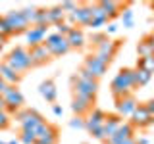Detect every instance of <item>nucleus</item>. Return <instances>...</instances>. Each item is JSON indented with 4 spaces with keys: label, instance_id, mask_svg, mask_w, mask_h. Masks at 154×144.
<instances>
[{
    "label": "nucleus",
    "instance_id": "1",
    "mask_svg": "<svg viewBox=\"0 0 154 144\" xmlns=\"http://www.w3.org/2000/svg\"><path fill=\"white\" fill-rule=\"evenodd\" d=\"M135 90V67H122L110 83V92L114 100L123 98Z\"/></svg>",
    "mask_w": 154,
    "mask_h": 144
},
{
    "label": "nucleus",
    "instance_id": "2",
    "mask_svg": "<svg viewBox=\"0 0 154 144\" xmlns=\"http://www.w3.org/2000/svg\"><path fill=\"white\" fill-rule=\"evenodd\" d=\"M14 117H16V121L19 123V129H21V131H31V133H37L38 129L46 123V119H45L42 113H38L37 110L25 108V106H23L21 110H17V112L14 113Z\"/></svg>",
    "mask_w": 154,
    "mask_h": 144
},
{
    "label": "nucleus",
    "instance_id": "3",
    "mask_svg": "<svg viewBox=\"0 0 154 144\" xmlns=\"http://www.w3.org/2000/svg\"><path fill=\"white\" fill-rule=\"evenodd\" d=\"M4 62H6L14 71H17L19 75H23L25 71L33 69L31 56H29L27 46H16V48H12V50L8 52V56L4 58Z\"/></svg>",
    "mask_w": 154,
    "mask_h": 144
},
{
    "label": "nucleus",
    "instance_id": "4",
    "mask_svg": "<svg viewBox=\"0 0 154 144\" xmlns=\"http://www.w3.org/2000/svg\"><path fill=\"white\" fill-rule=\"evenodd\" d=\"M71 86V96L73 98H85V100H93L96 102V92H98V81H79L75 79V75H71L69 79Z\"/></svg>",
    "mask_w": 154,
    "mask_h": 144
},
{
    "label": "nucleus",
    "instance_id": "5",
    "mask_svg": "<svg viewBox=\"0 0 154 144\" xmlns=\"http://www.w3.org/2000/svg\"><path fill=\"white\" fill-rule=\"evenodd\" d=\"M125 40H122V38H106V40L102 42V44H98L94 48V56L98 58L102 64H106L110 67V64L114 62V58H116V54L119 52V48H122V44H123Z\"/></svg>",
    "mask_w": 154,
    "mask_h": 144
},
{
    "label": "nucleus",
    "instance_id": "6",
    "mask_svg": "<svg viewBox=\"0 0 154 144\" xmlns=\"http://www.w3.org/2000/svg\"><path fill=\"white\" fill-rule=\"evenodd\" d=\"M42 44L46 46V50L50 52L52 58H62L71 50L69 44H67V40H66V37H60L58 33H48Z\"/></svg>",
    "mask_w": 154,
    "mask_h": 144
},
{
    "label": "nucleus",
    "instance_id": "7",
    "mask_svg": "<svg viewBox=\"0 0 154 144\" xmlns=\"http://www.w3.org/2000/svg\"><path fill=\"white\" fill-rule=\"evenodd\" d=\"M4 96V102H6V113L8 115H14L17 112V110L23 108V104H25V96L21 94V90L17 88V86H6V90L2 92Z\"/></svg>",
    "mask_w": 154,
    "mask_h": 144
},
{
    "label": "nucleus",
    "instance_id": "8",
    "mask_svg": "<svg viewBox=\"0 0 154 144\" xmlns=\"http://www.w3.org/2000/svg\"><path fill=\"white\" fill-rule=\"evenodd\" d=\"M129 123H131L135 129H148L150 125H154V119L148 115L144 104L139 102L137 108H135V112L131 113V117H129Z\"/></svg>",
    "mask_w": 154,
    "mask_h": 144
},
{
    "label": "nucleus",
    "instance_id": "9",
    "mask_svg": "<svg viewBox=\"0 0 154 144\" xmlns=\"http://www.w3.org/2000/svg\"><path fill=\"white\" fill-rule=\"evenodd\" d=\"M4 17H6V21L10 23V27H12L14 37H16V35H25L27 29L31 27V25L25 21V17L21 16V10H10V12H8Z\"/></svg>",
    "mask_w": 154,
    "mask_h": 144
},
{
    "label": "nucleus",
    "instance_id": "10",
    "mask_svg": "<svg viewBox=\"0 0 154 144\" xmlns=\"http://www.w3.org/2000/svg\"><path fill=\"white\" fill-rule=\"evenodd\" d=\"M35 134H37V144H58V140H60V131H58V127L52 125V123H48V121L42 125Z\"/></svg>",
    "mask_w": 154,
    "mask_h": 144
},
{
    "label": "nucleus",
    "instance_id": "11",
    "mask_svg": "<svg viewBox=\"0 0 154 144\" xmlns=\"http://www.w3.org/2000/svg\"><path fill=\"white\" fill-rule=\"evenodd\" d=\"M83 67L94 77V79H102V77L108 73V65L102 64V62H100L94 54H89V56L85 58V60H83Z\"/></svg>",
    "mask_w": 154,
    "mask_h": 144
},
{
    "label": "nucleus",
    "instance_id": "12",
    "mask_svg": "<svg viewBox=\"0 0 154 144\" xmlns=\"http://www.w3.org/2000/svg\"><path fill=\"white\" fill-rule=\"evenodd\" d=\"M114 102H116V113H118L119 117H131V113L135 112V108H137V104H139L133 92L123 96V98L114 100Z\"/></svg>",
    "mask_w": 154,
    "mask_h": 144
},
{
    "label": "nucleus",
    "instance_id": "13",
    "mask_svg": "<svg viewBox=\"0 0 154 144\" xmlns=\"http://www.w3.org/2000/svg\"><path fill=\"white\" fill-rule=\"evenodd\" d=\"M27 50H29V56H31V64H33V67H42V65H46L50 60H54V58L50 56V52L46 50L45 44L31 46V48H27Z\"/></svg>",
    "mask_w": 154,
    "mask_h": 144
},
{
    "label": "nucleus",
    "instance_id": "14",
    "mask_svg": "<svg viewBox=\"0 0 154 144\" xmlns=\"http://www.w3.org/2000/svg\"><path fill=\"white\" fill-rule=\"evenodd\" d=\"M48 35V25H33L27 29L25 33V38H27V48L31 46H37V44H42L45 38Z\"/></svg>",
    "mask_w": 154,
    "mask_h": 144
},
{
    "label": "nucleus",
    "instance_id": "15",
    "mask_svg": "<svg viewBox=\"0 0 154 144\" xmlns=\"http://www.w3.org/2000/svg\"><path fill=\"white\" fill-rule=\"evenodd\" d=\"M135 133H137V129H135L129 121H123L122 125H119L118 131H116L112 136L106 140V144H119V142L127 140V138H133V136H135Z\"/></svg>",
    "mask_w": 154,
    "mask_h": 144
},
{
    "label": "nucleus",
    "instance_id": "16",
    "mask_svg": "<svg viewBox=\"0 0 154 144\" xmlns=\"http://www.w3.org/2000/svg\"><path fill=\"white\" fill-rule=\"evenodd\" d=\"M98 6L102 8V12L106 14V17H108V21L112 23L116 17H119L122 16V12H123V8L127 6V2H114V0H100L98 2Z\"/></svg>",
    "mask_w": 154,
    "mask_h": 144
},
{
    "label": "nucleus",
    "instance_id": "17",
    "mask_svg": "<svg viewBox=\"0 0 154 144\" xmlns=\"http://www.w3.org/2000/svg\"><path fill=\"white\" fill-rule=\"evenodd\" d=\"M104 119H106V112L94 106V108L87 113V117H85V131L91 133L96 127H102V125H104Z\"/></svg>",
    "mask_w": 154,
    "mask_h": 144
},
{
    "label": "nucleus",
    "instance_id": "18",
    "mask_svg": "<svg viewBox=\"0 0 154 144\" xmlns=\"http://www.w3.org/2000/svg\"><path fill=\"white\" fill-rule=\"evenodd\" d=\"M38 94L46 100L48 104H56V98H58V88H56V83L54 79H45L41 85H38Z\"/></svg>",
    "mask_w": 154,
    "mask_h": 144
},
{
    "label": "nucleus",
    "instance_id": "19",
    "mask_svg": "<svg viewBox=\"0 0 154 144\" xmlns=\"http://www.w3.org/2000/svg\"><path fill=\"white\" fill-rule=\"evenodd\" d=\"M0 77H2V81L10 86H17L23 79V75H19L17 71H14L6 62H0Z\"/></svg>",
    "mask_w": 154,
    "mask_h": 144
},
{
    "label": "nucleus",
    "instance_id": "20",
    "mask_svg": "<svg viewBox=\"0 0 154 144\" xmlns=\"http://www.w3.org/2000/svg\"><path fill=\"white\" fill-rule=\"evenodd\" d=\"M93 100H85V98H71V112H73L77 117H87V113L94 108Z\"/></svg>",
    "mask_w": 154,
    "mask_h": 144
},
{
    "label": "nucleus",
    "instance_id": "21",
    "mask_svg": "<svg viewBox=\"0 0 154 144\" xmlns=\"http://www.w3.org/2000/svg\"><path fill=\"white\" fill-rule=\"evenodd\" d=\"M66 40H67V44H69V48H71V50H81V48L85 46L87 38H85V33H83V29H79V27H73L69 33H67Z\"/></svg>",
    "mask_w": 154,
    "mask_h": 144
},
{
    "label": "nucleus",
    "instance_id": "22",
    "mask_svg": "<svg viewBox=\"0 0 154 144\" xmlns=\"http://www.w3.org/2000/svg\"><path fill=\"white\" fill-rule=\"evenodd\" d=\"M108 17H106V14L102 12V8L98 6V2H93V19H91L89 27L93 29V31H100L104 25H108Z\"/></svg>",
    "mask_w": 154,
    "mask_h": 144
},
{
    "label": "nucleus",
    "instance_id": "23",
    "mask_svg": "<svg viewBox=\"0 0 154 144\" xmlns=\"http://www.w3.org/2000/svg\"><path fill=\"white\" fill-rule=\"evenodd\" d=\"M122 123H123V117H119L118 113H106V119H104V125H102L104 134H106V140H108V138L118 131Z\"/></svg>",
    "mask_w": 154,
    "mask_h": 144
},
{
    "label": "nucleus",
    "instance_id": "24",
    "mask_svg": "<svg viewBox=\"0 0 154 144\" xmlns=\"http://www.w3.org/2000/svg\"><path fill=\"white\" fill-rule=\"evenodd\" d=\"M62 21H66V14H64V10L60 8V4L48 8V25H58V23H62Z\"/></svg>",
    "mask_w": 154,
    "mask_h": 144
},
{
    "label": "nucleus",
    "instance_id": "25",
    "mask_svg": "<svg viewBox=\"0 0 154 144\" xmlns=\"http://www.w3.org/2000/svg\"><path fill=\"white\" fill-rule=\"evenodd\" d=\"M150 79H152V75L148 73V71L137 69V67H135V90L141 88V86H146L148 83H150Z\"/></svg>",
    "mask_w": 154,
    "mask_h": 144
},
{
    "label": "nucleus",
    "instance_id": "26",
    "mask_svg": "<svg viewBox=\"0 0 154 144\" xmlns=\"http://www.w3.org/2000/svg\"><path fill=\"white\" fill-rule=\"evenodd\" d=\"M137 56L139 58H152L154 56V50H152L150 42L146 40V37H143L141 40H139V44H137Z\"/></svg>",
    "mask_w": 154,
    "mask_h": 144
},
{
    "label": "nucleus",
    "instance_id": "27",
    "mask_svg": "<svg viewBox=\"0 0 154 144\" xmlns=\"http://www.w3.org/2000/svg\"><path fill=\"white\" fill-rule=\"evenodd\" d=\"M119 17H122V21H123V27H125V29H131V27L135 25V12H133L131 8H129V4L123 8V12H122V16H119Z\"/></svg>",
    "mask_w": 154,
    "mask_h": 144
},
{
    "label": "nucleus",
    "instance_id": "28",
    "mask_svg": "<svg viewBox=\"0 0 154 144\" xmlns=\"http://www.w3.org/2000/svg\"><path fill=\"white\" fill-rule=\"evenodd\" d=\"M137 69H144L150 75H154V56L152 58H137Z\"/></svg>",
    "mask_w": 154,
    "mask_h": 144
},
{
    "label": "nucleus",
    "instance_id": "29",
    "mask_svg": "<svg viewBox=\"0 0 154 144\" xmlns=\"http://www.w3.org/2000/svg\"><path fill=\"white\" fill-rule=\"evenodd\" d=\"M33 25H48V8H37ZM50 27V25H48Z\"/></svg>",
    "mask_w": 154,
    "mask_h": 144
},
{
    "label": "nucleus",
    "instance_id": "30",
    "mask_svg": "<svg viewBox=\"0 0 154 144\" xmlns=\"http://www.w3.org/2000/svg\"><path fill=\"white\" fill-rule=\"evenodd\" d=\"M0 37H4L6 40L10 37H14V31H12V27H10V23L6 21L4 16H0Z\"/></svg>",
    "mask_w": 154,
    "mask_h": 144
},
{
    "label": "nucleus",
    "instance_id": "31",
    "mask_svg": "<svg viewBox=\"0 0 154 144\" xmlns=\"http://www.w3.org/2000/svg\"><path fill=\"white\" fill-rule=\"evenodd\" d=\"M17 140H19V144H37V134L31 131H21Z\"/></svg>",
    "mask_w": 154,
    "mask_h": 144
},
{
    "label": "nucleus",
    "instance_id": "32",
    "mask_svg": "<svg viewBox=\"0 0 154 144\" xmlns=\"http://www.w3.org/2000/svg\"><path fill=\"white\" fill-rule=\"evenodd\" d=\"M106 38H108V35H106L104 31H93V35H91V44L96 48L98 44H102Z\"/></svg>",
    "mask_w": 154,
    "mask_h": 144
},
{
    "label": "nucleus",
    "instance_id": "33",
    "mask_svg": "<svg viewBox=\"0 0 154 144\" xmlns=\"http://www.w3.org/2000/svg\"><path fill=\"white\" fill-rule=\"evenodd\" d=\"M35 12H37V8H35V6H27V8H23V10H21V16L25 17V21H27L31 27H33V21H35Z\"/></svg>",
    "mask_w": 154,
    "mask_h": 144
},
{
    "label": "nucleus",
    "instance_id": "34",
    "mask_svg": "<svg viewBox=\"0 0 154 144\" xmlns=\"http://www.w3.org/2000/svg\"><path fill=\"white\" fill-rule=\"evenodd\" d=\"M73 75H75V79H79V81H87V83H89V81H98V79H94V77L91 75V73H89V71L85 69L83 65H81V67H79V69L75 71Z\"/></svg>",
    "mask_w": 154,
    "mask_h": 144
},
{
    "label": "nucleus",
    "instance_id": "35",
    "mask_svg": "<svg viewBox=\"0 0 154 144\" xmlns=\"http://www.w3.org/2000/svg\"><path fill=\"white\" fill-rule=\"evenodd\" d=\"M67 125H69V129H77V131H81V129H85V117H77V115H73Z\"/></svg>",
    "mask_w": 154,
    "mask_h": 144
},
{
    "label": "nucleus",
    "instance_id": "36",
    "mask_svg": "<svg viewBox=\"0 0 154 144\" xmlns=\"http://www.w3.org/2000/svg\"><path fill=\"white\" fill-rule=\"evenodd\" d=\"M52 27H54V29H56V31H54V33H58V35H60V37H67V33H69V31H71V29H73V27H71V25H67V23H66V21H62V23H58V25H52Z\"/></svg>",
    "mask_w": 154,
    "mask_h": 144
},
{
    "label": "nucleus",
    "instance_id": "37",
    "mask_svg": "<svg viewBox=\"0 0 154 144\" xmlns=\"http://www.w3.org/2000/svg\"><path fill=\"white\" fill-rule=\"evenodd\" d=\"M60 8L64 10V14L67 16V14L75 12V8H77V2H71V0H66V2H62V4H60Z\"/></svg>",
    "mask_w": 154,
    "mask_h": 144
},
{
    "label": "nucleus",
    "instance_id": "38",
    "mask_svg": "<svg viewBox=\"0 0 154 144\" xmlns=\"http://www.w3.org/2000/svg\"><path fill=\"white\" fill-rule=\"evenodd\" d=\"M10 127V115L6 112H0V131H6Z\"/></svg>",
    "mask_w": 154,
    "mask_h": 144
},
{
    "label": "nucleus",
    "instance_id": "39",
    "mask_svg": "<svg viewBox=\"0 0 154 144\" xmlns=\"http://www.w3.org/2000/svg\"><path fill=\"white\" fill-rule=\"evenodd\" d=\"M144 104V108H146V112H148V115L154 119V98H150V100H146V102H143Z\"/></svg>",
    "mask_w": 154,
    "mask_h": 144
},
{
    "label": "nucleus",
    "instance_id": "40",
    "mask_svg": "<svg viewBox=\"0 0 154 144\" xmlns=\"http://www.w3.org/2000/svg\"><path fill=\"white\" fill-rule=\"evenodd\" d=\"M52 113H54L56 117H62V115H64V108H62V104H52Z\"/></svg>",
    "mask_w": 154,
    "mask_h": 144
},
{
    "label": "nucleus",
    "instance_id": "41",
    "mask_svg": "<svg viewBox=\"0 0 154 144\" xmlns=\"http://www.w3.org/2000/svg\"><path fill=\"white\" fill-rule=\"evenodd\" d=\"M118 31V25H116V23H108V27H106V35H114V33Z\"/></svg>",
    "mask_w": 154,
    "mask_h": 144
},
{
    "label": "nucleus",
    "instance_id": "42",
    "mask_svg": "<svg viewBox=\"0 0 154 144\" xmlns=\"http://www.w3.org/2000/svg\"><path fill=\"white\" fill-rule=\"evenodd\" d=\"M135 140H137V144H150V138L148 136H135Z\"/></svg>",
    "mask_w": 154,
    "mask_h": 144
},
{
    "label": "nucleus",
    "instance_id": "43",
    "mask_svg": "<svg viewBox=\"0 0 154 144\" xmlns=\"http://www.w3.org/2000/svg\"><path fill=\"white\" fill-rule=\"evenodd\" d=\"M144 37H146V40L150 42V46H152V50H154V31L148 33V35H144Z\"/></svg>",
    "mask_w": 154,
    "mask_h": 144
},
{
    "label": "nucleus",
    "instance_id": "44",
    "mask_svg": "<svg viewBox=\"0 0 154 144\" xmlns=\"http://www.w3.org/2000/svg\"><path fill=\"white\" fill-rule=\"evenodd\" d=\"M0 112H6V102H4V96L0 94Z\"/></svg>",
    "mask_w": 154,
    "mask_h": 144
},
{
    "label": "nucleus",
    "instance_id": "45",
    "mask_svg": "<svg viewBox=\"0 0 154 144\" xmlns=\"http://www.w3.org/2000/svg\"><path fill=\"white\" fill-rule=\"evenodd\" d=\"M6 86H8V85L4 83V81H2V77H0V94H2L4 90H6Z\"/></svg>",
    "mask_w": 154,
    "mask_h": 144
},
{
    "label": "nucleus",
    "instance_id": "46",
    "mask_svg": "<svg viewBox=\"0 0 154 144\" xmlns=\"http://www.w3.org/2000/svg\"><path fill=\"white\" fill-rule=\"evenodd\" d=\"M119 144H137V140H135V136H133V138H127V140H123Z\"/></svg>",
    "mask_w": 154,
    "mask_h": 144
},
{
    "label": "nucleus",
    "instance_id": "47",
    "mask_svg": "<svg viewBox=\"0 0 154 144\" xmlns=\"http://www.w3.org/2000/svg\"><path fill=\"white\" fill-rule=\"evenodd\" d=\"M4 44H6V38H4V37H0V50L4 48Z\"/></svg>",
    "mask_w": 154,
    "mask_h": 144
},
{
    "label": "nucleus",
    "instance_id": "48",
    "mask_svg": "<svg viewBox=\"0 0 154 144\" xmlns=\"http://www.w3.org/2000/svg\"><path fill=\"white\" fill-rule=\"evenodd\" d=\"M8 144H19L17 138H12V140H8Z\"/></svg>",
    "mask_w": 154,
    "mask_h": 144
},
{
    "label": "nucleus",
    "instance_id": "49",
    "mask_svg": "<svg viewBox=\"0 0 154 144\" xmlns=\"http://www.w3.org/2000/svg\"><path fill=\"white\" fill-rule=\"evenodd\" d=\"M0 144H8V142H6V140H0Z\"/></svg>",
    "mask_w": 154,
    "mask_h": 144
},
{
    "label": "nucleus",
    "instance_id": "50",
    "mask_svg": "<svg viewBox=\"0 0 154 144\" xmlns=\"http://www.w3.org/2000/svg\"><path fill=\"white\" fill-rule=\"evenodd\" d=\"M150 8H152V10H154V2H152V4H150Z\"/></svg>",
    "mask_w": 154,
    "mask_h": 144
}]
</instances>
